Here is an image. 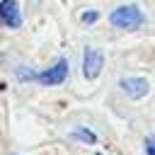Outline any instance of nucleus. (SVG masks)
I'll return each mask as SVG.
<instances>
[{
	"mask_svg": "<svg viewBox=\"0 0 155 155\" xmlns=\"http://www.w3.org/2000/svg\"><path fill=\"white\" fill-rule=\"evenodd\" d=\"M143 145H145V155H155V136H148Z\"/></svg>",
	"mask_w": 155,
	"mask_h": 155,
	"instance_id": "8",
	"label": "nucleus"
},
{
	"mask_svg": "<svg viewBox=\"0 0 155 155\" xmlns=\"http://www.w3.org/2000/svg\"><path fill=\"white\" fill-rule=\"evenodd\" d=\"M143 22H145V15H143L140 7L133 5V2L119 5V7H114L111 15H109V24H111L114 29H121V31H136V29L143 27Z\"/></svg>",
	"mask_w": 155,
	"mask_h": 155,
	"instance_id": "2",
	"label": "nucleus"
},
{
	"mask_svg": "<svg viewBox=\"0 0 155 155\" xmlns=\"http://www.w3.org/2000/svg\"><path fill=\"white\" fill-rule=\"evenodd\" d=\"M0 24L7 29H17L22 24V10L17 0H0Z\"/></svg>",
	"mask_w": 155,
	"mask_h": 155,
	"instance_id": "4",
	"label": "nucleus"
},
{
	"mask_svg": "<svg viewBox=\"0 0 155 155\" xmlns=\"http://www.w3.org/2000/svg\"><path fill=\"white\" fill-rule=\"evenodd\" d=\"M102 68H104V53H102L99 48L87 46V48L82 51V75H85L87 80H94V78H99Z\"/></svg>",
	"mask_w": 155,
	"mask_h": 155,
	"instance_id": "3",
	"label": "nucleus"
},
{
	"mask_svg": "<svg viewBox=\"0 0 155 155\" xmlns=\"http://www.w3.org/2000/svg\"><path fill=\"white\" fill-rule=\"evenodd\" d=\"M80 19H82V24H94V22L99 19V12H97V10H87V12L80 15Z\"/></svg>",
	"mask_w": 155,
	"mask_h": 155,
	"instance_id": "7",
	"label": "nucleus"
},
{
	"mask_svg": "<svg viewBox=\"0 0 155 155\" xmlns=\"http://www.w3.org/2000/svg\"><path fill=\"white\" fill-rule=\"evenodd\" d=\"M75 138H78V140H82V143H97V136H94L90 128H82V126H80V128H75Z\"/></svg>",
	"mask_w": 155,
	"mask_h": 155,
	"instance_id": "6",
	"label": "nucleus"
},
{
	"mask_svg": "<svg viewBox=\"0 0 155 155\" xmlns=\"http://www.w3.org/2000/svg\"><path fill=\"white\" fill-rule=\"evenodd\" d=\"M119 87L131 97V99H140L148 94V80L145 78H121Z\"/></svg>",
	"mask_w": 155,
	"mask_h": 155,
	"instance_id": "5",
	"label": "nucleus"
},
{
	"mask_svg": "<svg viewBox=\"0 0 155 155\" xmlns=\"http://www.w3.org/2000/svg\"><path fill=\"white\" fill-rule=\"evenodd\" d=\"M68 70H70V65H68V58H58V61H56V63H53L48 70L34 73V70L19 68V70H17V75H19V80H22V82L31 80V82H39V85L56 87V85H63V82H65V78H68Z\"/></svg>",
	"mask_w": 155,
	"mask_h": 155,
	"instance_id": "1",
	"label": "nucleus"
}]
</instances>
